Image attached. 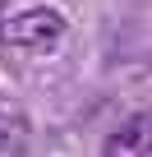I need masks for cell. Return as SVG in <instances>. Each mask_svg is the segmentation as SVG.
Instances as JSON below:
<instances>
[{
  "mask_svg": "<svg viewBox=\"0 0 152 157\" xmlns=\"http://www.w3.org/2000/svg\"><path fill=\"white\" fill-rule=\"evenodd\" d=\"M69 37V10L60 0H9L0 10V42L23 56H46Z\"/></svg>",
  "mask_w": 152,
  "mask_h": 157,
  "instance_id": "1",
  "label": "cell"
},
{
  "mask_svg": "<svg viewBox=\"0 0 152 157\" xmlns=\"http://www.w3.org/2000/svg\"><path fill=\"white\" fill-rule=\"evenodd\" d=\"M102 157H152V111H134L120 129H111Z\"/></svg>",
  "mask_w": 152,
  "mask_h": 157,
  "instance_id": "2",
  "label": "cell"
},
{
  "mask_svg": "<svg viewBox=\"0 0 152 157\" xmlns=\"http://www.w3.org/2000/svg\"><path fill=\"white\" fill-rule=\"evenodd\" d=\"M28 148V120L23 111H5L0 106V157H23Z\"/></svg>",
  "mask_w": 152,
  "mask_h": 157,
  "instance_id": "3",
  "label": "cell"
}]
</instances>
